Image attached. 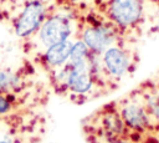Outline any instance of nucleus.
<instances>
[{
  "mask_svg": "<svg viewBox=\"0 0 159 143\" xmlns=\"http://www.w3.org/2000/svg\"><path fill=\"white\" fill-rule=\"evenodd\" d=\"M104 15L120 34L137 27L144 16L143 0H107Z\"/></svg>",
  "mask_w": 159,
  "mask_h": 143,
  "instance_id": "f257e3e1",
  "label": "nucleus"
},
{
  "mask_svg": "<svg viewBox=\"0 0 159 143\" xmlns=\"http://www.w3.org/2000/svg\"><path fill=\"white\" fill-rule=\"evenodd\" d=\"M48 14L50 11L47 1L27 0L12 21L14 34L19 39H29L35 36Z\"/></svg>",
  "mask_w": 159,
  "mask_h": 143,
  "instance_id": "f03ea898",
  "label": "nucleus"
},
{
  "mask_svg": "<svg viewBox=\"0 0 159 143\" xmlns=\"http://www.w3.org/2000/svg\"><path fill=\"white\" fill-rule=\"evenodd\" d=\"M116 104L129 131L138 136H145L147 133H150L149 116L137 90L127 97L116 101Z\"/></svg>",
  "mask_w": 159,
  "mask_h": 143,
  "instance_id": "7ed1b4c3",
  "label": "nucleus"
},
{
  "mask_svg": "<svg viewBox=\"0 0 159 143\" xmlns=\"http://www.w3.org/2000/svg\"><path fill=\"white\" fill-rule=\"evenodd\" d=\"M72 31L73 25L70 16L62 12H50L36 32V37L39 42L46 48L70 40Z\"/></svg>",
  "mask_w": 159,
  "mask_h": 143,
  "instance_id": "20e7f679",
  "label": "nucleus"
},
{
  "mask_svg": "<svg viewBox=\"0 0 159 143\" xmlns=\"http://www.w3.org/2000/svg\"><path fill=\"white\" fill-rule=\"evenodd\" d=\"M120 31L108 20L104 22H89L81 32V40L94 53H102L112 45L119 44Z\"/></svg>",
  "mask_w": 159,
  "mask_h": 143,
  "instance_id": "39448f33",
  "label": "nucleus"
},
{
  "mask_svg": "<svg viewBox=\"0 0 159 143\" xmlns=\"http://www.w3.org/2000/svg\"><path fill=\"white\" fill-rule=\"evenodd\" d=\"M72 45H73V41L67 40V41L52 45L50 47H46L41 55V61L43 66L50 71L63 66L70 58Z\"/></svg>",
  "mask_w": 159,
  "mask_h": 143,
  "instance_id": "423d86ee",
  "label": "nucleus"
},
{
  "mask_svg": "<svg viewBox=\"0 0 159 143\" xmlns=\"http://www.w3.org/2000/svg\"><path fill=\"white\" fill-rule=\"evenodd\" d=\"M22 85L21 77L10 71L0 70V93H15Z\"/></svg>",
  "mask_w": 159,
  "mask_h": 143,
  "instance_id": "0eeeda50",
  "label": "nucleus"
},
{
  "mask_svg": "<svg viewBox=\"0 0 159 143\" xmlns=\"http://www.w3.org/2000/svg\"><path fill=\"white\" fill-rule=\"evenodd\" d=\"M15 104L14 93H0V116H7Z\"/></svg>",
  "mask_w": 159,
  "mask_h": 143,
  "instance_id": "6e6552de",
  "label": "nucleus"
},
{
  "mask_svg": "<svg viewBox=\"0 0 159 143\" xmlns=\"http://www.w3.org/2000/svg\"><path fill=\"white\" fill-rule=\"evenodd\" d=\"M102 143H140L135 139H130V138H122V139H113V141H108V142H102Z\"/></svg>",
  "mask_w": 159,
  "mask_h": 143,
  "instance_id": "1a4fd4ad",
  "label": "nucleus"
},
{
  "mask_svg": "<svg viewBox=\"0 0 159 143\" xmlns=\"http://www.w3.org/2000/svg\"><path fill=\"white\" fill-rule=\"evenodd\" d=\"M0 143H14V138L7 133L0 134Z\"/></svg>",
  "mask_w": 159,
  "mask_h": 143,
  "instance_id": "9d476101",
  "label": "nucleus"
},
{
  "mask_svg": "<svg viewBox=\"0 0 159 143\" xmlns=\"http://www.w3.org/2000/svg\"><path fill=\"white\" fill-rule=\"evenodd\" d=\"M68 2H71V4H75V2H77V1H80V0H67Z\"/></svg>",
  "mask_w": 159,
  "mask_h": 143,
  "instance_id": "9b49d317",
  "label": "nucleus"
},
{
  "mask_svg": "<svg viewBox=\"0 0 159 143\" xmlns=\"http://www.w3.org/2000/svg\"><path fill=\"white\" fill-rule=\"evenodd\" d=\"M45 1H55V0H45Z\"/></svg>",
  "mask_w": 159,
  "mask_h": 143,
  "instance_id": "f8f14e48",
  "label": "nucleus"
},
{
  "mask_svg": "<svg viewBox=\"0 0 159 143\" xmlns=\"http://www.w3.org/2000/svg\"><path fill=\"white\" fill-rule=\"evenodd\" d=\"M158 137H159V136H158Z\"/></svg>",
  "mask_w": 159,
  "mask_h": 143,
  "instance_id": "ddd939ff",
  "label": "nucleus"
}]
</instances>
